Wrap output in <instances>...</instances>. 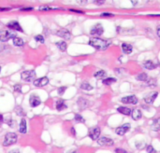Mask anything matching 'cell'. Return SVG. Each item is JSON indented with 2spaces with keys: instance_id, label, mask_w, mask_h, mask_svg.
I'll return each instance as SVG.
<instances>
[{
  "instance_id": "cell-37",
  "label": "cell",
  "mask_w": 160,
  "mask_h": 153,
  "mask_svg": "<svg viewBox=\"0 0 160 153\" xmlns=\"http://www.w3.org/2000/svg\"><path fill=\"white\" fill-rule=\"evenodd\" d=\"M106 0H93V3L97 5V6H101V5H103L105 3Z\"/></svg>"
},
{
  "instance_id": "cell-4",
  "label": "cell",
  "mask_w": 160,
  "mask_h": 153,
  "mask_svg": "<svg viewBox=\"0 0 160 153\" xmlns=\"http://www.w3.org/2000/svg\"><path fill=\"white\" fill-rule=\"evenodd\" d=\"M104 33V28H103L101 23H96L90 29V34L95 37H100Z\"/></svg>"
},
{
  "instance_id": "cell-24",
  "label": "cell",
  "mask_w": 160,
  "mask_h": 153,
  "mask_svg": "<svg viewBox=\"0 0 160 153\" xmlns=\"http://www.w3.org/2000/svg\"><path fill=\"white\" fill-rule=\"evenodd\" d=\"M13 44L16 46V47H23V46L24 45V40L22 38L15 37L13 38Z\"/></svg>"
},
{
  "instance_id": "cell-21",
  "label": "cell",
  "mask_w": 160,
  "mask_h": 153,
  "mask_svg": "<svg viewBox=\"0 0 160 153\" xmlns=\"http://www.w3.org/2000/svg\"><path fill=\"white\" fill-rule=\"evenodd\" d=\"M106 76H107V74L104 70H99L94 74V76L96 79H104L106 78Z\"/></svg>"
},
{
  "instance_id": "cell-11",
  "label": "cell",
  "mask_w": 160,
  "mask_h": 153,
  "mask_svg": "<svg viewBox=\"0 0 160 153\" xmlns=\"http://www.w3.org/2000/svg\"><path fill=\"white\" fill-rule=\"evenodd\" d=\"M7 26H8V28L11 29L12 31L24 32V30H23L22 27H21L20 23H19L18 22H16V21H11V22H9V23L7 24Z\"/></svg>"
},
{
  "instance_id": "cell-42",
  "label": "cell",
  "mask_w": 160,
  "mask_h": 153,
  "mask_svg": "<svg viewBox=\"0 0 160 153\" xmlns=\"http://www.w3.org/2000/svg\"><path fill=\"white\" fill-rule=\"evenodd\" d=\"M10 8H0V12H3V11H10Z\"/></svg>"
},
{
  "instance_id": "cell-16",
  "label": "cell",
  "mask_w": 160,
  "mask_h": 153,
  "mask_svg": "<svg viewBox=\"0 0 160 153\" xmlns=\"http://www.w3.org/2000/svg\"><path fill=\"white\" fill-rule=\"evenodd\" d=\"M77 104H78L79 108L81 110V109H84V108H86L87 106H88V105H89V102L87 101L86 99H84V98L81 97V98H79V99H78V102H77Z\"/></svg>"
},
{
  "instance_id": "cell-46",
  "label": "cell",
  "mask_w": 160,
  "mask_h": 153,
  "mask_svg": "<svg viewBox=\"0 0 160 153\" xmlns=\"http://www.w3.org/2000/svg\"><path fill=\"white\" fill-rule=\"evenodd\" d=\"M156 34L158 35V38H160V24L157 25V27H156Z\"/></svg>"
},
{
  "instance_id": "cell-31",
  "label": "cell",
  "mask_w": 160,
  "mask_h": 153,
  "mask_svg": "<svg viewBox=\"0 0 160 153\" xmlns=\"http://www.w3.org/2000/svg\"><path fill=\"white\" fill-rule=\"evenodd\" d=\"M147 85L148 86H151V87H154V86H156V79H148L147 80Z\"/></svg>"
},
{
  "instance_id": "cell-33",
  "label": "cell",
  "mask_w": 160,
  "mask_h": 153,
  "mask_svg": "<svg viewBox=\"0 0 160 153\" xmlns=\"http://www.w3.org/2000/svg\"><path fill=\"white\" fill-rule=\"evenodd\" d=\"M66 90V86H63V87H60V88H58V90H57V93H58V94H59V95H63V94L65 93Z\"/></svg>"
},
{
  "instance_id": "cell-47",
  "label": "cell",
  "mask_w": 160,
  "mask_h": 153,
  "mask_svg": "<svg viewBox=\"0 0 160 153\" xmlns=\"http://www.w3.org/2000/svg\"><path fill=\"white\" fill-rule=\"evenodd\" d=\"M3 121H4V118H3V116L0 114V127H1L2 123H3Z\"/></svg>"
},
{
  "instance_id": "cell-48",
  "label": "cell",
  "mask_w": 160,
  "mask_h": 153,
  "mask_svg": "<svg viewBox=\"0 0 160 153\" xmlns=\"http://www.w3.org/2000/svg\"><path fill=\"white\" fill-rule=\"evenodd\" d=\"M71 132H72V135H73V136L76 135V131L74 129V127H72V128H71Z\"/></svg>"
},
{
  "instance_id": "cell-32",
  "label": "cell",
  "mask_w": 160,
  "mask_h": 153,
  "mask_svg": "<svg viewBox=\"0 0 160 153\" xmlns=\"http://www.w3.org/2000/svg\"><path fill=\"white\" fill-rule=\"evenodd\" d=\"M74 119H75L76 121H78V122H84V119L82 118L80 114H76L75 117H74Z\"/></svg>"
},
{
  "instance_id": "cell-25",
  "label": "cell",
  "mask_w": 160,
  "mask_h": 153,
  "mask_svg": "<svg viewBox=\"0 0 160 153\" xmlns=\"http://www.w3.org/2000/svg\"><path fill=\"white\" fill-rule=\"evenodd\" d=\"M56 46H57V48L61 50V52H65L66 50V47H68V45L65 41H58L56 42Z\"/></svg>"
},
{
  "instance_id": "cell-44",
  "label": "cell",
  "mask_w": 160,
  "mask_h": 153,
  "mask_svg": "<svg viewBox=\"0 0 160 153\" xmlns=\"http://www.w3.org/2000/svg\"><path fill=\"white\" fill-rule=\"evenodd\" d=\"M77 2L80 5H85L87 3V0H77Z\"/></svg>"
},
{
  "instance_id": "cell-43",
  "label": "cell",
  "mask_w": 160,
  "mask_h": 153,
  "mask_svg": "<svg viewBox=\"0 0 160 153\" xmlns=\"http://www.w3.org/2000/svg\"><path fill=\"white\" fill-rule=\"evenodd\" d=\"M69 11L72 12H76V13H81V14H84V12L81 11H77V9H73V8H69Z\"/></svg>"
},
{
  "instance_id": "cell-28",
  "label": "cell",
  "mask_w": 160,
  "mask_h": 153,
  "mask_svg": "<svg viewBox=\"0 0 160 153\" xmlns=\"http://www.w3.org/2000/svg\"><path fill=\"white\" fill-rule=\"evenodd\" d=\"M81 89L84 90V91H91V90H93V86L90 85V83H88V82H82L81 84Z\"/></svg>"
},
{
  "instance_id": "cell-15",
  "label": "cell",
  "mask_w": 160,
  "mask_h": 153,
  "mask_svg": "<svg viewBox=\"0 0 160 153\" xmlns=\"http://www.w3.org/2000/svg\"><path fill=\"white\" fill-rule=\"evenodd\" d=\"M121 47H122L123 52H124V53H126V54H130V53L133 52V47H132V45H130V44L123 43V44L121 45Z\"/></svg>"
},
{
  "instance_id": "cell-17",
  "label": "cell",
  "mask_w": 160,
  "mask_h": 153,
  "mask_svg": "<svg viewBox=\"0 0 160 153\" xmlns=\"http://www.w3.org/2000/svg\"><path fill=\"white\" fill-rule=\"evenodd\" d=\"M66 108H68V106H66V104L65 103V101L63 99H60L56 102V109L58 111H62Z\"/></svg>"
},
{
  "instance_id": "cell-6",
  "label": "cell",
  "mask_w": 160,
  "mask_h": 153,
  "mask_svg": "<svg viewBox=\"0 0 160 153\" xmlns=\"http://www.w3.org/2000/svg\"><path fill=\"white\" fill-rule=\"evenodd\" d=\"M121 102L124 104H131V105H136L138 104V98L136 95H128L125 96L121 99Z\"/></svg>"
},
{
  "instance_id": "cell-8",
  "label": "cell",
  "mask_w": 160,
  "mask_h": 153,
  "mask_svg": "<svg viewBox=\"0 0 160 153\" xmlns=\"http://www.w3.org/2000/svg\"><path fill=\"white\" fill-rule=\"evenodd\" d=\"M89 137L92 140H96L100 135V129L99 127H94V128H91L89 130Z\"/></svg>"
},
{
  "instance_id": "cell-49",
  "label": "cell",
  "mask_w": 160,
  "mask_h": 153,
  "mask_svg": "<svg viewBox=\"0 0 160 153\" xmlns=\"http://www.w3.org/2000/svg\"><path fill=\"white\" fill-rule=\"evenodd\" d=\"M132 5H134V6H136V5L138 4V0H130Z\"/></svg>"
},
{
  "instance_id": "cell-13",
  "label": "cell",
  "mask_w": 160,
  "mask_h": 153,
  "mask_svg": "<svg viewBox=\"0 0 160 153\" xmlns=\"http://www.w3.org/2000/svg\"><path fill=\"white\" fill-rule=\"evenodd\" d=\"M29 104L30 106H32V108H36V106H38L41 104V100L40 98L39 97L38 95H31L30 96V99H29Z\"/></svg>"
},
{
  "instance_id": "cell-27",
  "label": "cell",
  "mask_w": 160,
  "mask_h": 153,
  "mask_svg": "<svg viewBox=\"0 0 160 153\" xmlns=\"http://www.w3.org/2000/svg\"><path fill=\"white\" fill-rule=\"evenodd\" d=\"M136 79L140 81H146L148 79V75L145 73H141L136 76Z\"/></svg>"
},
{
  "instance_id": "cell-19",
  "label": "cell",
  "mask_w": 160,
  "mask_h": 153,
  "mask_svg": "<svg viewBox=\"0 0 160 153\" xmlns=\"http://www.w3.org/2000/svg\"><path fill=\"white\" fill-rule=\"evenodd\" d=\"M117 111L119 112V113L123 114V115H126V116H128V115H131V109L128 108H126V106H119V108H117Z\"/></svg>"
},
{
  "instance_id": "cell-40",
  "label": "cell",
  "mask_w": 160,
  "mask_h": 153,
  "mask_svg": "<svg viewBox=\"0 0 160 153\" xmlns=\"http://www.w3.org/2000/svg\"><path fill=\"white\" fill-rule=\"evenodd\" d=\"M144 142H141V143H137L136 144V147H138V149H142V147H144Z\"/></svg>"
},
{
  "instance_id": "cell-39",
  "label": "cell",
  "mask_w": 160,
  "mask_h": 153,
  "mask_svg": "<svg viewBox=\"0 0 160 153\" xmlns=\"http://www.w3.org/2000/svg\"><path fill=\"white\" fill-rule=\"evenodd\" d=\"M34 8L32 7H30V8H20V11H33Z\"/></svg>"
},
{
  "instance_id": "cell-30",
  "label": "cell",
  "mask_w": 160,
  "mask_h": 153,
  "mask_svg": "<svg viewBox=\"0 0 160 153\" xmlns=\"http://www.w3.org/2000/svg\"><path fill=\"white\" fill-rule=\"evenodd\" d=\"M35 40L38 42H40V43H44L45 42V39H44V37L42 35H38L35 37Z\"/></svg>"
},
{
  "instance_id": "cell-35",
  "label": "cell",
  "mask_w": 160,
  "mask_h": 153,
  "mask_svg": "<svg viewBox=\"0 0 160 153\" xmlns=\"http://www.w3.org/2000/svg\"><path fill=\"white\" fill-rule=\"evenodd\" d=\"M51 9H56V8H50V7H48V6H41V7H39V11H51Z\"/></svg>"
},
{
  "instance_id": "cell-50",
  "label": "cell",
  "mask_w": 160,
  "mask_h": 153,
  "mask_svg": "<svg viewBox=\"0 0 160 153\" xmlns=\"http://www.w3.org/2000/svg\"><path fill=\"white\" fill-rule=\"evenodd\" d=\"M10 153H19V151H18V150H16V151H14V150H13V151H10Z\"/></svg>"
},
{
  "instance_id": "cell-9",
  "label": "cell",
  "mask_w": 160,
  "mask_h": 153,
  "mask_svg": "<svg viewBox=\"0 0 160 153\" xmlns=\"http://www.w3.org/2000/svg\"><path fill=\"white\" fill-rule=\"evenodd\" d=\"M56 35H57L58 37H60L62 38H65L66 40H69L71 38V33L69 31L68 29H65V28H62V29L58 30V31L56 32Z\"/></svg>"
},
{
  "instance_id": "cell-22",
  "label": "cell",
  "mask_w": 160,
  "mask_h": 153,
  "mask_svg": "<svg viewBox=\"0 0 160 153\" xmlns=\"http://www.w3.org/2000/svg\"><path fill=\"white\" fill-rule=\"evenodd\" d=\"M19 131L21 134H25V132H26V121H25L24 119H22V120L20 122Z\"/></svg>"
},
{
  "instance_id": "cell-36",
  "label": "cell",
  "mask_w": 160,
  "mask_h": 153,
  "mask_svg": "<svg viewBox=\"0 0 160 153\" xmlns=\"http://www.w3.org/2000/svg\"><path fill=\"white\" fill-rule=\"evenodd\" d=\"M146 151L148 153H156V150L154 149L152 146H147L146 147Z\"/></svg>"
},
{
  "instance_id": "cell-2",
  "label": "cell",
  "mask_w": 160,
  "mask_h": 153,
  "mask_svg": "<svg viewBox=\"0 0 160 153\" xmlns=\"http://www.w3.org/2000/svg\"><path fill=\"white\" fill-rule=\"evenodd\" d=\"M16 37V33L9 30H0V41L7 42L9 39H13Z\"/></svg>"
},
{
  "instance_id": "cell-7",
  "label": "cell",
  "mask_w": 160,
  "mask_h": 153,
  "mask_svg": "<svg viewBox=\"0 0 160 153\" xmlns=\"http://www.w3.org/2000/svg\"><path fill=\"white\" fill-rule=\"evenodd\" d=\"M157 96H158L157 91H153V93H148L147 95L144 96L143 100L145 101L146 104H153L154 102V100L156 99Z\"/></svg>"
},
{
  "instance_id": "cell-29",
  "label": "cell",
  "mask_w": 160,
  "mask_h": 153,
  "mask_svg": "<svg viewBox=\"0 0 160 153\" xmlns=\"http://www.w3.org/2000/svg\"><path fill=\"white\" fill-rule=\"evenodd\" d=\"M15 111H16V114L18 116H24L25 115L24 110L23 109V108H21V106H16V108H15Z\"/></svg>"
},
{
  "instance_id": "cell-41",
  "label": "cell",
  "mask_w": 160,
  "mask_h": 153,
  "mask_svg": "<svg viewBox=\"0 0 160 153\" xmlns=\"http://www.w3.org/2000/svg\"><path fill=\"white\" fill-rule=\"evenodd\" d=\"M100 16L101 17H112L113 14L112 13H102Z\"/></svg>"
},
{
  "instance_id": "cell-45",
  "label": "cell",
  "mask_w": 160,
  "mask_h": 153,
  "mask_svg": "<svg viewBox=\"0 0 160 153\" xmlns=\"http://www.w3.org/2000/svg\"><path fill=\"white\" fill-rule=\"evenodd\" d=\"M115 152H116V153H126V150H123V149H115Z\"/></svg>"
},
{
  "instance_id": "cell-34",
  "label": "cell",
  "mask_w": 160,
  "mask_h": 153,
  "mask_svg": "<svg viewBox=\"0 0 160 153\" xmlns=\"http://www.w3.org/2000/svg\"><path fill=\"white\" fill-rule=\"evenodd\" d=\"M6 123L9 126H10V127H14V125H15V120L13 119H9V120H6Z\"/></svg>"
},
{
  "instance_id": "cell-3",
  "label": "cell",
  "mask_w": 160,
  "mask_h": 153,
  "mask_svg": "<svg viewBox=\"0 0 160 153\" xmlns=\"http://www.w3.org/2000/svg\"><path fill=\"white\" fill-rule=\"evenodd\" d=\"M17 141V135L14 132H8V134L5 135V139L3 142V146L5 147H9L15 144Z\"/></svg>"
},
{
  "instance_id": "cell-10",
  "label": "cell",
  "mask_w": 160,
  "mask_h": 153,
  "mask_svg": "<svg viewBox=\"0 0 160 153\" xmlns=\"http://www.w3.org/2000/svg\"><path fill=\"white\" fill-rule=\"evenodd\" d=\"M49 83V79L47 76H43V78H39L34 80V85L36 87H44Z\"/></svg>"
},
{
  "instance_id": "cell-26",
  "label": "cell",
  "mask_w": 160,
  "mask_h": 153,
  "mask_svg": "<svg viewBox=\"0 0 160 153\" xmlns=\"http://www.w3.org/2000/svg\"><path fill=\"white\" fill-rule=\"evenodd\" d=\"M116 79L114 78H105L103 79V84L104 85H111L112 83H115L116 82Z\"/></svg>"
},
{
  "instance_id": "cell-20",
  "label": "cell",
  "mask_w": 160,
  "mask_h": 153,
  "mask_svg": "<svg viewBox=\"0 0 160 153\" xmlns=\"http://www.w3.org/2000/svg\"><path fill=\"white\" fill-rule=\"evenodd\" d=\"M143 66H144V68H146L148 70H153L154 68H156V64H154V62H152L151 60L146 61V62L143 64Z\"/></svg>"
},
{
  "instance_id": "cell-23",
  "label": "cell",
  "mask_w": 160,
  "mask_h": 153,
  "mask_svg": "<svg viewBox=\"0 0 160 153\" xmlns=\"http://www.w3.org/2000/svg\"><path fill=\"white\" fill-rule=\"evenodd\" d=\"M151 129L153 131H159L160 130V118H157L153 121Z\"/></svg>"
},
{
  "instance_id": "cell-52",
  "label": "cell",
  "mask_w": 160,
  "mask_h": 153,
  "mask_svg": "<svg viewBox=\"0 0 160 153\" xmlns=\"http://www.w3.org/2000/svg\"><path fill=\"white\" fill-rule=\"evenodd\" d=\"M0 72H1V66H0Z\"/></svg>"
},
{
  "instance_id": "cell-38",
  "label": "cell",
  "mask_w": 160,
  "mask_h": 153,
  "mask_svg": "<svg viewBox=\"0 0 160 153\" xmlns=\"http://www.w3.org/2000/svg\"><path fill=\"white\" fill-rule=\"evenodd\" d=\"M21 85L20 84H17V85H15L14 86V91H17V93H21L22 91V90H21Z\"/></svg>"
},
{
  "instance_id": "cell-12",
  "label": "cell",
  "mask_w": 160,
  "mask_h": 153,
  "mask_svg": "<svg viewBox=\"0 0 160 153\" xmlns=\"http://www.w3.org/2000/svg\"><path fill=\"white\" fill-rule=\"evenodd\" d=\"M97 143H99V145L100 146H112L114 144V142L111 138H108V137H100V138L97 140Z\"/></svg>"
},
{
  "instance_id": "cell-5",
  "label": "cell",
  "mask_w": 160,
  "mask_h": 153,
  "mask_svg": "<svg viewBox=\"0 0 160 153\" xmlns=\"http://www.w3.org/2000/svg\"><path fill=\"white\" fill-rule=\"evenodd\" d=\"M36 76V72L34 70H25L21 73V79L24 81H32Z\"/></svg>"
},
{
  "instance_id": "cell-51",
  "label": "cell",
  "mask_w": 160,
  "mask_h": 153,
  "mask_svg": "<svg viewBox=\"0 0 160 153\" xmlns=\"http://www.w3.org/2000/svg\"><path fill=\"white\" fill-rule=\"evenodd\" d=\"M69 153H78L77 151H71V152H69Z\"/></svg>"
},
{
  "instance_id": "cell-14",
  "label": "cell",
  "mask_w": 160,
  "mask_h": 153,
  "mask_svg": "<svg viewBox=\"0 0 160 153\" xmlns=\"http://www.w3.org/2000/svg\"><path fill=\"white\" fill-rule=\"evenodd\" d=\"M130 129V124L129 123H125L124 125L118 127V128L116 129V134L119 135H124L125 134H126V132Z\"/></svg>"
},
{
  "instance_id": "cell-18",
  "label": "cell",
  "mask_w": 160,
  "mask_h": 153,
  "mask_svg": "<svg viewBox=\"0 0 160 153\" xmlns=\"http://www.w3.org/2000/svg\"><path fill=\"white\" fill-rule=\"evenodd\" d=\"M131 116H132V119H133L134 120H140V119L141 118V116H142L141 111L140 109H138V108L133 109V110L131 111Z\"/></svg>"
},
{
  "instance_id": "cell-1",
  "label": "cell",
  "mask_w": 160,
  "mask_h": 153,
  "mask_svg": "<svg viewBox=\"0 0 160 153\" xmlns=\"http://www.w3.org/2000/svg\"><path fill=\"white\" fill-rule=\"evenodd\" d=\"M89 45L99 50H105L109 48L111 42L109 40H105L99 38H93L89 40Z\"/></svg>"
}]
</instances>
